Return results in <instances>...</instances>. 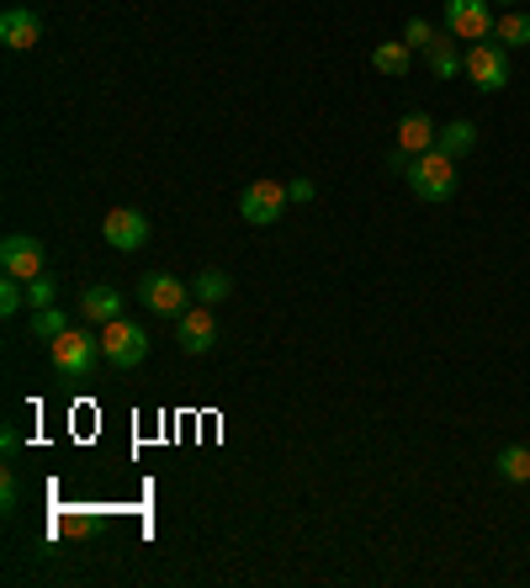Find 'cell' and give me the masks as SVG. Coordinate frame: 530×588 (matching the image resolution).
<instances>
[{
    "mask_svg": "<svg viewBox=\"0 0 530 588\" xmlns=\"http://www.w3.org/2000/svg\"><path fill=\"white\" fill-rule=\"evenodd\" d=\"M96 355H101V334H90V329L69 324L59 340H48V360H54V371H59L64 382H80V377H90Z\"/></svg>",
    "mask_w": 530,
    "mask_h": 588,
    "instance_id": "6da1fadb",
    "label": "cell"
},
{
    "mask_svg": "<svg viewBox=\"0 0 530 588\" xmlns=\"http://www.w3.org/2000/svg\"><path fill=\"white\" fill-rule=\"evenodd\" d=\"M404 180L413 186V197H424V202H451L456 197V159L441 154V148H424Z\"/></svg>",
    "mask_w": 530,
    "mask_h": 588,
    "instance_id": "7a4b0ae2",
    "label": "cell"
},
{
    "mask_svg": "<svg viewBox=\"0 0 530 588\" xmlns=\"http://www.w3.org/2000/svg\"><path fill=\"white\" fill-rule=\"evenodd\" d=\"M101 355H107L118 371L144 366V360H148V329L133 324L128 313H122V319H112V324H101Z\"/></svg>",
    "mask_w": 530,
    "mask_h": 588,
    "instance_id": "3957f363",
    "label": "cell"
},
{
    "mask_svg": "<svg viewBox=\"0 0 530 588\" xmlns=\"http://www.w3.org/2000/svg\"><path fill=\"white\" fill-rule=\"evenodd\" d=\"M292 202V191L281 186V180H250L244 191H239V218L250 223V229H270L281 212Z\"/></svg>",
    "mask_w": 530,
    "mask_h": 588,
    "instance_id": "277c9868",
    "label": "cell"
},
{
    "mask_svg": "<svg viewBox=\"0 0 530 588\" xmlns=\"http://www.w3.org/2000/svg\"><path fill=\"white\" fill-rule=\"evenodd\" d=\"M494 22H499L494 0H445V32L462 43H488Z\"/></svg>",
    "mask_w": 530,
    "mask_h": 588,
    "instance_id": "5b68a950",
    "label": "cell"
},
{
    "mask_svg": "<svg viewBox=\"0 0 530 588\" xmlns=\"http://www.w3.org/2000/svg\"><path fill=\"white\" fill-rule=\"evenodd\" d=\"M186 297H191V287L180 276H170V270H144L139 276V302H144L148 313H159V319H180Z\"/></svg>",
    "mask_w": 530,
    "mask_h": 588,
    "instance_id": "8992f818",
    "label": "cell"
},
{
    "mask_svg": "<svg viewBox=\"0 0 530 588\" xmlns=\"http://www.w3.org/2000/svg\"><path fill=\"white\" fill-rule=\"evenodd\" d=\"M467 80L483 90V96H499V90L509 86V48L494 43V37H488V43H472L467 48Z\"/></svg>",
    "mask_w": 530,
    "mask_h": 588,
    "instance_id": "52a82bcc",
    "label": "cell"
},
{
    "mask_svg": "<svg viewBox=\"0 0 530 588\" xmlns=\"http://www.w3.org/2000/svg\"><path fill=\"white\" fill-rule=\"evenodd\" d=\"M101 238H107L118 255H133V249L148 244V218L139 207H112V212L101 218Z\"/></svg>",
    "mask_w": 530,
    "mask_h": 588,
    "instance_id": "ba28073f",
    "label": "cell"
},
{
    "mask_svg": "<svg viewBox=\"0 0 530 588\" xmlns=\"http://www.w3.org/2000/svg\"><path fill=\"white\" fill-rule=\"evenodd\" d=\"M176 340L186 355H207L218 345V324H212V308L207 302H191L186 313L176 319Z\"/></svg>",
    "mask_w": 530,
    "mask_h": 588,
    "instance_id": "9c48e42d",
    "label": "cell"
},
{
    "mask_svg": "<svg viewBox=\"0 0 530 588\" xmlns=\"http://www.w3.org/2000/svg\"><path fill=\"white\" fill-rule=\"evenodd\" d=\"M0 270L16 276V281H37L43 276V244L27 234H11L0 244Z\"/></svg>",
    "mask_w": 530,
    "mask_h": 588,
    "instance_id": "30bf717a",
    "label": "cell"
},
{
    "mask_svg": "<svg viewBox=\"0 0 530 588\" xmlns=\"http://www.w3.org/2000/svg\"><path fill=\"white\" fill-rule=\"evenodd\" d=\"M37 37H43V22H37V11H32V5H11V11L0 16V43H5V48H16V54H22V48H32Z\"/></svg>",
    "mask_w": 530,
    "mask_h": 588,
    "instance_id": "8fae6325",
    "label": "cell"
},
{
    "mask_svg": "<svg viewBox=\"0 0 530 588\" xmlns=\"http://www.w3.org/2000/svg\"><path fill=\"white\" fill-rule=\"evenodd\" d=\"M424 64H430V75H435V80H456V75H467V54H456V37H451V32H435V43L424 48Z\"/></svg>",
    "mask_w": 530,
    "mask_h": 588,
    "instance_id": "7c38bea8",
    "label": "cell"
},
{
    "mask_svg": "<svg viewBox=\"0 0 530 588\" xmlns=\"http://www.w3.org/2000/svg\"><path fill=\"white\" fill-rule=\"evenodd\" d=\"M80 313H86V324H112V319H122V292L118 287H86Z\"/></svg>",
    "mask_w": 530,
    "mask_h": 588,
    "instance_id": "4fadbf2b",
    "label": "cell"
},
{
    "mask_svg": "<svg viewBox=\"0 0 530 588\" xmlns=\"http://www.w3.org/2000/svg\"><path fill=\"white\" fill-rule=\"evenodd\" d=\"M191 297L207 302V308H218V302H229V297H234V276H229V270H218V265H202V270H197V281H191Z\"/></svg>",
    "mask_w": 530,
    "mask_h": 588,
    "instance_id": "5bb4252c",
    "label": "cell"
},
{
    "mask_svg": "<svg viewBox=\"0 0 530 588\" xmlns=\"http://www.w3.org/2000/svg\"><path fill=\"white\" fill-rule=\"evenodd\" d=\"M435 133H441V127L424 118V112H409V118L398 122V148H409L413 159H419L424 148H435Z\"/></svg>",
    "mask_w": 530,
    "mask_h": 588,
    "instance_id": "9a60e30c",
    "label": "cell"
},
{
    "mask_svg": "<svg viewBox=\"0 0 530 588\" xmlns=\"http://www.w3.org/2000/svg\"><path fill=\"white\" fill-rule=\"evenodd\" d=\"M435 148H441V154H451V159H462V154H472V148H477V122L451 118V122L441 127V133H435Z\"/></svg>",
    "mask_w": 530,
    "mask_h": 588,
    "instance_id": "2e32d148",
    "label": "cell"
},
{
    "mask_svg": "<svg viewBox=\"0 0 530 588\" xmlns=\"http://www.w3.org/2000/svg\"><path fill=\"white\" fill-rule=\"evenodd\" d=\"M372 69L398 80V75H409L413 69V48L404 43V37H398V43H377V48H372Z\"/></svg>",
    "mask_w": 530,
    "mask_h": 588,
    "instance_id": "e0dca14e",
    "label": "cell"
},
{
    "mask_svg": "<svg viewBox=\"0 0 530 588\" xmlns=\"http://www.w3.org/2000/svg\"><path fill=\"white\" fill-rule=\"evenodd\" d=\"M494 43H504V48H530V16L520 5L504 11L499 22H494Z\"/></svg>",
    "mask_w": 530,
    "mask_h": 588,
    "instance_id": "ac0fdd59",
    "label": "cell"
},
{
    "mask_svg": "<svg viewBox=\"0 0 530 588\" xmlns=\"http://www.w3.org/2000/svg\"><path fill=\"white\" fill-rule=\"evenodd\" d=\"M64 329H69V313H64L59 302H54V308H32L27 340H59Z\"/></svg>",
    "mask_w": 530,
    "mask_h": 588,
    "instance_id": "d6986e66",
    "label": "cell"
},
{
    "mask_svg": "<svg viewBox=\"0 0 530 588\" xmlns=\"http://www.w3.org/2000/svg\"><path fill=\"white\" fill-rule=\"evenodd\" d=\"M499 477L504 482H530V445H504L499 451Z\"/></svg>",
    "mask_w": 530,
    "mask_h": 588,
    "instance_id": "ffe728a7",
    "label": "cell"
},
{
    "mask_svg": "<svg viewBox=\"0 0 530 588\" xmlns=\"http://www.w3.org/2000/svg\"><path fill=\"white\" fill-rule=\"evenodd\" d=\"M22 308H27V281L5 276V281H0V313H5V319H16Z\"/></svg>",
    "mask_w": 530,
    "mask_h": 588,
    "instance_id": "44dd1931",
    "label": "cell"
},
{
    "mask_svg": "<svg viewBox=\"0 0 530 588\" xmlns=\"http://www.w3.org/2000/svg\"><path fill=\"white\" fill-rule=\"evenodd\" d=\"M54 302H59V281L43 270L37 281H27V308H54Z\"/></svg>",
    "mask_w": 530,
    "mask_h": 588,
    "instance_id": "7402d4cb",
    "label": "cell"
},
{
    "mask_svg": "<svg viewBox=\"0 0 530 588\" xmlns=\"http://www.w3.org/2000/svg\"><path fill=\"white\" fill-rule=\"evenodd\" d=\"M404 43H409L413 54H424V48L435 43V27H430L424 16H409V22H404Z\"/></svg>",
    "mask_w": 530,
    "mask_h": 588,
    "instance_id": "603a6c76",
    "label": "cell"
},
{
    "mask_svg": "<svg viewBox=\"0 0 530 588\" xmlns=\"http://www.w3.org/2000/svg\"><path fill=\"white\" fill-rule=\"evenodd\" d=\"M22 488H16V471H0V514H16Z\"/></svg>",
    "mask_w": 530,
    "mask_h": 588,
    "instance_id": "cb8c5ba5",
    "label": "cell"
},
{
    "mask_svg": "<svg viewBox=\"0 0 530 588\" xmlns=\"http://www.w3.org/2000/svg\"><path fill=\"white\" fill-rule=\"evenodd\" d=\"M287 191H292V202H313V197H319L313 180H287Z\"/></svg>",
    "mask_w": 530,
    "mask_h": 588,
    "instance_id": "d4e9b609",
    "label": "cell"
},
{
    "mask_svg": "<svg viewBox=\"0 0 530 588\" xmlns=\"http://www.w3.org/2000/svg\"><path fill=\"white\" fill-rule=\"evenodd\" d=\"M16 445H22V435H16V430H11V424H5V430H0V451H5V456H11V451H16Z\"/></svg>",
    "mask_w": 530,
    "mask_h": 588,
    "instance_id": "484cf974",
    "label": "cell"
},
{
    "mask_svg": "<svg viewBox=\"0 0 530 588\" xmlns=\"http://www.w3.org/2000/svg\"><path fill=\"white\" fill-rule=\"evenodd\" d=\"M499 5H509V11H515V5H520V0H499Z\"/></svg>",
    "mask_w": 530,
    "mask_h": 588,
    "instance_id": "4316f807",
    "label": "cell"
}]
</instances>
